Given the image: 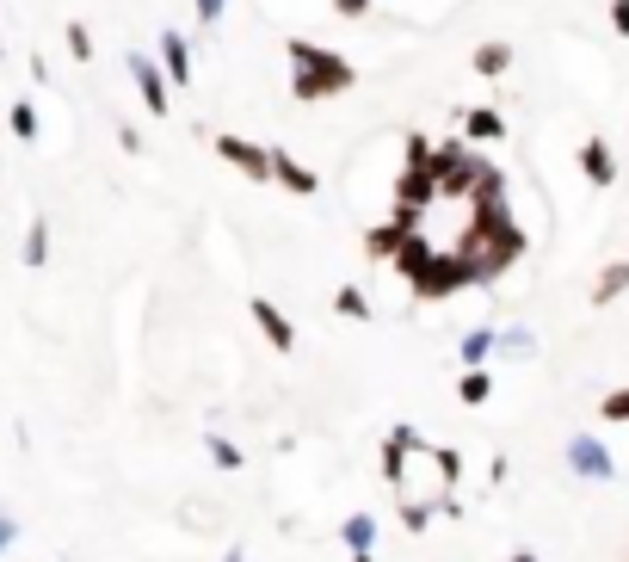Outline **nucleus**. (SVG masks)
<instances>
[{
  "label": "nucleus",
  "instance_id": "nucleus-9",
  "mask_svg": "<svg viewBox=\"0 0 629 562\" xmlns=\"http://www.w3.org/2000/svg\"><path fill=\"white\" fill-rule=\"evenodd\" d=\"M568 464H574L580 476H611L605 445H592V439H574V445H568Z\"/></svg>",
  "mask_w": 629,
  "mask_h": 562
},
{
  "label": "nucleus",
  "instance_id": "nucleus-19",
  "mask_svg": "<svg viewBox=\"0 0 629 562\" xmlns=\"http://www.w3.org/2000/svg\"><path fill=\"white\" fill-rule=\"evenodd\" d=\"M481 396H488V377L469 371V377H463V402H481Z\"/></svg>",
  "mask_w": 629,
  "mask_h": 562
},
{
  "label": "nucleus",
  "instance_id": "nucleus-4",
  "mask_svg": "<svg viewBox=\"0 0 629 562\" xmlns=\"http://www.w3.org/2000/svg\"><path fill=\"white\" fill-rule=\"evenodd\" d=\"M161 68H167V87L192 81V44H185V31H161Z\"/></svg>",
  "mask_w": 629,
  "mask_h": 562
},
{
  "label": "nucleus",
  "instance_id": "nucleus-24",
  "mask_svg": "<svg viewBox=\"0 0 629 562\" xmlns=\"http://www.w3.org/2000/svg\"><path fill=\"white\" fill-rule=\"evenodd\" d=\"M13 538H19V532H13V519H0V550H7Z\"/></svg>",
  "mask_w": 629,
  "mask_h": 562
},
{
  "label": "nucleus",
  "instance_id": "nucleus-25",
  "mask_svg": "<svg viewBox=\"0 0 629 562\" xmlns=\"http://www.w3.org/2000/svg\"><path fill=\"white\" fill-rule=\"evenodd\" d=\"M512 562H537V556H512Z\"/></svg>",
  "mask_w": 629,
  "mask_h": 562
},
{
  "label": "nucleus",
  "instance_id": "nucleus-18",
  "mask_svg": "<svg viewBox=\"0 0 629 562\" xmlns=\"http://www.w3.org/2000/svg\"><path fill=\"white\" fill-rule=\"evenodd\" d=\"M605 420H629V390H611L605 396Z\"/></svg>",
  "mask_w": 629,
  "mask_h": 562
},
{
  "label": "nucleus",
  "instance_id": "nucleus-8",
  "mask_svg": "<svg viewBox=\"0 0 629 562\" xmlns=\"http://www.w3.org/2000/svg\"><path fill=\"white\" fill-rule=\"evenodd\" d=\"M463 130H469V143H500V136H506V118L488 112V105H475V112H463Z\"/></svg>",
  "mask_w": 629,
  "mask_h": 562
},
{
  "label": "nucleus",
  "instance_id": "nucleus-26",
  "mask_svg": "<svg viewBox=\"0 0 629 562\" xmlns=\"http://www.w3.org/2000/svg\"><path fill=\"white\" fill-rule=\"evenodd\" d=\"M358 562H370V550H364V556H358Z\"/></svg>",
  "mask_w": 629,
  "mask_h": 562
},
{
  "label": "nucleus",
  "instance_id": "nucleus-23",
  "mask_svg": "<svg viewBox=\"0 0 629 562\" xmlns=\"http://www.w3.org/2000/svg\"><path fill=\"white\" fill-rule=\"evenodd\" d=\"M333 7H340L346 19H358V13H370V0H333Z\"/></svg>",
  "mask_w": 629,
  "mask_h": 562
},
{
  "label": "nucleus",
  "instance_id": "nucleus-12",
  "mask_svg": "<svg viewBox=\"0 0 629 562\" xmlns=\"http://www.w3.org/2000/svg\"><path fill=\"white\" fill-rule=\"evenodd\" d=\"M506 68H512V50L506 44H481L475 50V75H506Z\"/></svg>",
  "mask_w": 629,
  "mask_h": 562
},
{
  "label": "nucleus",
  "instance_id": "nucleus-27",
  "mask_svg": "<svg viewBox=\"0 0 629 562\" xmlns=\"http://www.w3.org/2000/svg\"><path fill=\"white\" fill-rule=\"evenodd\" d=\"M229 562H241V556H235V550H229Z\"/></svg>",
  "mask_w": 629,
  "mask_h": 562
},
{
  "label": "nucleus",
  "instance_id": "nucleus-16",
  "mask_svg": "<svg viewBox=\"0 0 629 562\" xmlns=\"http://www.w3.org/2000/svg\"><path fill=\"white\" fill-rule=\"evenodd\" d=\"M68 50H74V62H93V31L81 19H68Z\"/></svg>",
  "mask_w": 629,
  "mask_h": 562
},
{
  "label": "nucleus",
  "instance_id": "nucleus-15",
  "mask_svg": "<svg viewBox=\"0 0 629 562\" xmlns=\"http://www.w3.org/2000/svg\"><path fill=\"white\" fill-rule=\"evenodd\" d=\"M13 136H19V143H37V112H31V99L13 105Z\"/></svg>",
  "mask_w": 629,
  "mask_h": 562
},
{
  "label": "nucleus",
  "instance_id": "nucleus-22",
  "mask_svg": "<svg viewBox=\"0 0 629 562\" xmlns=\"http://www.w3.org/2000/svg\"><path fill=\"white\" fill-rule=\"evenodd\" d=\"M611 25H617L623 38H629V0H611Z\"/></svg>",
  "mask_w": 629,
  "mask_h": 562
},
{
  "label": "nucleus",
  "instance_id": "nucleus-10",
  "mask_svg": "<svg viewBox=\"0 0 629 562\" xmlns=\"http://www.w3.org/2000/svg\"><path fill=\"white\" fill-rule=\"evenodd\" d=\"M44 260H50V223L31 217V229H25V266H44Z\"/></svg>",
  "mask_w": 629,
  "mask_h": 562
},
{
  "label": "nucleus",
  "instance_id": "nucleus-3",
  "mask_svg": "<svg viewBox=\"0 0 629 562\" xmlns=\"http://www.w3.org/2000/svg\"><path fill=\"white\" fill-rule=\"evenodd\" d=\"M216 155L229 161V167H241V173H253V180H272V149H253V143H241V136L222 130L216 136Z\"/></svg>",
  "mask_w": 629,
  "mask_h": 562
},
{
  "label": "nucleus",
  "instance_id": "nucleus-13",
  "mask_svg": "<svg viewBox=\"0 0 629 562\" xmlns=\"http://www.w3.org/2000/svg\"><path fill=\"white\" fill-rule=\"evenodd\" d=\"M488 353H494V328H475V334L463 340V365H481Z\"/></svg>",
  "mask_w": 629,
  "mask_h": 562
},
{
  "label": "nucleus",
  "instance_id": "nucleus-20",
  "mask_svg": "<svg viewBox=\"0 0 629 562\" xmlns=\"http://www.w3.org/2000/svg\"><path fill=\"white\" fill-rule=\"evenodd\" d=\"M340 309H346V315H358V322H364V315H370V303H364V291H340Z\"/></svg>",
  "mask_w": 629,
  "mask_h": 562
},
{
  "label": "nucleus",
  "instance_id": "nucleus-14",
  "mask_svg": "<svg viewBox=\"0 0 629 562\" xmlns=\"http://www.w3.org/2000/svg\"><path fill=\"white\" fill-rule=\"evenodd\" d=\"M623 285H629V260H623V266H611V272L599 278V291H592V303H611V297H617Z\"/></svg>",
  "mask_w": 629,
  "mask_h": 562
},
{
  "label": "nucleus",
  "instance_id": "nucleus-21",
  "mask_svg": "<svg viewBox=\"0 0 629 562\" xmlns=\"http://www.w3.org/2000/svg\"><path fill=\"white\" fill-rule=\"evenodd\" d=\"M222 7H229V0H198V19H204V25H216V19H222Z\"/></svg>",
  "mask_w": 629,
  "mask_h": 562
},
{
  "label": "nucleus",
  "instance_id": "nucleus-5",
  "mask_svg": "<svg viewBox=\"0 0 629 562\" xmlns=\"http://www.w3.org/2000/svg\"><path fill=\"white\" fill-rule=\"evenodd\" d=\"M580 167H586L592 186H617V155H611V143H599V136L580 149Z\"/></svg>",
  "mask_w": 629,
  "mask_h": 562
},
{
  "label": "nucleus",
  "instance_id": "nucleus-17",
  "mask_svg": "<svg viewBox=\"0 0 629 562\" xmlns=\"http://www.w3.org/2000/svg\"><path fill=\"white\" fill-rule=\"evenodd\" d=\"M210 451H216V464H222V470H241V451H235L229 439H210Z\"/></svg>",
  "mask_w": 629,
  "mask_h": 562
},
{
  "label": "nucleus",
  "instance_id": "nucleus-2",
  "mask_svg": "<svg viewBox=\"0 0 629 562\" xmlns=\"http://www.w3.org/2000/svg\"><path fill=\"white\" fill-rule=\"evenodd\" d=\"M124 68H130V81H136V93H142V105L155 118H167L173 112V93H167V68L155 62V56H142V50H130L124 56Z\"/></svg>",
  "mask_w": 629,
  "mask_h": 562
},
{
  "label": "nucleus",
  "instance_id": "nucleus-7",
  "mask_svg": "<svg viewBox=\"0 0 629 562\" xmlns=\"http://www.w3.org/2000/svg\"><path fill=\"white\" fill-rule=\"evenodd\" d=\"M272 180H278V186H290V192H315V186H321L315 173H309L303 161H290L284 149H272Z\"/></svg>",
  "mask_w": 629,
  "mask_h": 562
},
{
  "label": "nucleus",
  "instance_id": "nucleus-11",
  "mask_svg": "<svg viewBox=\"0 0 629 562\" xmlns=\"http://www.w3.org/2000/svg\"><path fill=\"white\" fill-rule=\"evenodd\" d=\"M346 544H352V556H364L370 544H377V519H370V513H352V519H346Z\"/></svg>",
  "mask_w": 629,
  "mask_h": 562
},
{
  "label": "nucleus",
  "instance_id": "nucleus-1",
  "mask_svg": "<svg viewBox=\"0 0 629 562\" xmlns=\"http://www.w3.org/2000/svg\"><path fill=\"white\" fill-rule=\"evenodd\" d=\"M290 87H296V99H327V93H346L352 87V68H346V56H333V50H321V44H290Z\"/></svg>",
  "mask_w": 629,
  "mask_h": 562
},
{
  "label": "nucleus",
  "instance_id": "nucleus-6",
  "mask_svg": "<svg viewBox=\"0 0 629 562\" xmlns=\"http://www.w3.org/2000/svg\"><path fill=\"white\" fill-rule=\"evenodd\" d=\"M247 309H253V322H259V328H266V340H272V346H278V353H290V346H296V328H290V322H284V315H278V309H272V303H266V297H253V303H247Z\"/></svg>",
  "mask_w": 629,
  "mask_h": 562
}]
</instances>
